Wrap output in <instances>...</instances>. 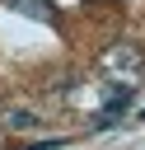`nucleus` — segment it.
Returning a JSON list of instances; mask_svg holds the SVG:
<instances>
[{
	"mask_svg": "<svg viewBox=\"0 0 145 150\" xmlns=\"http://www.w3.org/2000/svg\"><path fill=\"white\" fill-rule=\"evenodd\" d=\"M103 70L117 75V80H126V84H140V75H145V52L131 47V42H117V47L103 52Z\"/></svg>",
	"mask_w": 145,
	"mask_h": 150,
	"instance_id": "nucleus-1",
	"label": "nucleus"
},
{
	"mask_svg": "<svg viewBox=\"0 0 145 150\" xmlns=\"http://www.w3.org/2000/svg\"><path fill=\"white\" fill-rule=\"evenodd\" d=\"M140 117H145V112H140Z\"/></svg>",
	"mask_w": 145,
	"mask_h": 150,
	"instance_id": "nucleus-4",
	"label": "nucleus"
},
{
	"mask_svg": "<svg viewBox=\"0 0 145 150\" xmlns=\"http://www.w3.org/2000/svg\"><path fill=\"white\" fill-rule=\"evenodd\" d=\"M5 122H9L14 131H33V127H37V117H33V112H23V108H14V112H9Z\"/></svg>",
	"mask_w": 145,
	"mask_h": 150,
	"instance_id": "nucleus-3",
	"label": "nucleus"
},
{
	"mask_svg": "<svg viewBox=\"0 0 145 150\" xmlns=\"http://www.w3.org/2000/svg\"><path fill=\"white\" fill-rule=\"evenodd\" d=\"M9 9H19V14H28V19H42V23H56V5L51 0H5Z\"/></svg>",
	"mask_w": 145,
	"mask_h": 150,
	"instance_id": "nucleus-2",
	"label": "nucleus"
}]
</instances>
